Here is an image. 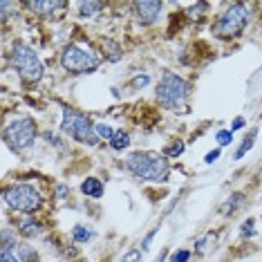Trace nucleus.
Listing matches in <instances>:
<instances>
[{"mask_svg":"<svg viewBox=\"0 0 262 262\" xmlns=\"http://www.w3.org/2000/svg\"><path fill=\"white\" fill-rule=\"evenodd\" d=\"M126 170L130 172L133 177L141 182H152V184H164L168 182L170 177V164H168V157L159 152H152V150H137V152H130L126 157Z\"/></svg>","mask_w":262,"mask_h":262,"instance_id":"f257e3e1","label":"nucleus"},{"mask_svg":"<svg viewBox=\"0 0 262 262\" xmlns=\"http://www.w3.org/2000/svg\"><path fill=\"white\" fill-rule=\"evenodd\" d=\"M190 92H193V88H190V83L184 76L172 72V70H166L157 83L155 97H157V103L164 110H177L180 105H184L188 101Z\"/></svg>","mask_w":262,"mask_h":262,"instance_id":"f03ea898","label":"nucleus"},{"mask_svg":"<svg viewBox=\"0 0 262 262\" xmlns=\"http://www.w3.org/2000/svg\"><path fill=\"white\" fill-rule=\"evenodd\" d=\"M61 133L72 137L74 141H79L83 146H97L99 137L94 130V121L88 115H83L81 110L63 105V119H61Z\"/></svg>","mask_w":262,"mask_h":262,"instance_id":"7ed1b4c3","label":"nucleus"},{"mask_svg":"<svg viewBox=\"0 0 262 262\" xmlns=\"http://www.w3.org/2000/svg\"><path fill=\"white\" fill-rule=\"evenodd\" d=\"M3 200L11 211L23 213V215H27V217L43 208V195H40V190L34 186V184H25V182L7 186Z\"/></svg>","mask_w":262,"mask_h":262,"instance_id":"20e7f679","label":"nucleus"},{"mask_svg":"<svg viewBox=\"0 0 262 262\" xmlns=\"http://www.w3.org/2000/svg\"><path fill=\"white\" fill-rule=\"evenodd\" d=\"M3 137H5V144H7L14 152L29 150L38 139V123L27 115L14 117L7 126H5Z\"/></svg>","mask_w":262,"mask_h":262,"instance_id":"39448f33","label":"nucleus"},{"mask_svg":"<svg viewBox=\"0 0 262 262\" xmlns=\"http://www.w3.org/2000/svg\"><path fill=\"white\" fill-rule=\"evenodd\" d=\"M11 63H14L18 76L25 83H29V85L38 83L45 74V68L40 63L36 50L32 45H27L25 40H16L14 47H11Z\"/></svg>","mask_w":262,"mask_h":262,"instance_id":"423d86ee","label":"nucleus"},{"mask_svg":"<svg viewBox=\"0 0 262 262\" xmlns=\"http://www.w3.org/2000/svg\"><path fill=\"white\" fill-rule=\"evenodd\" d=\"M58 63H61V68L70 74H92L99 70L101 58L90 47L70 43L63 47L61 56H58Z\"/></svg>","mask_w":262,"mask_h":262,"instance_id":"0eeeda50","label":"nucleus"},{"mask_svg":"<svg viewBox=\"0 0 262 262\" xmlns=\"http://www.w3.org/2000/svg\"><path fill=\"white\" fill-rule=\"evenodd\" d=\"M247 25H249V7L244 3H233L213 23V34L222 40H231L242 36Z\"/></svg>","mask_w":262,"mask_h":262,"instance_id":"6e6552de","label":"nucleus"},{"mask_svg":"<svg viewBox=\"0 0 262 262\" xmlns=\"http://www.w3.org/2000/svg\"><path fill=\"white\" fill-rule=\"evenodd\" d=\"M133 9L141 25H155L159 20L164 3H159V0H137V3H133Z\"/></svg>","mask_w":262,"mask_h":262,"instance_id":"1a4fd4ad","label":"nucleus"},{"mask_svg":"<svg viewBox=\"0 0 262 262\" xmlns=\"http://www.w3.org/2000/svg\"><path fill=\"white\" fill-rule=\"evenodd\" d=\"M101 52L108 63H119L123 58V47L115 38H101Z\"/></svg>","mask_w":262,"mask_h":262,"instance_id":"9d476101","label":"nucleus"},{"mask_svg":"<svg viewBox=\"0 0 262 262\" xmlns=\"http://www.w3.org/2000/svg\"><path fill=\"white\" fill-rule=\"evenodd\" d=\"M32 11H36L40 16H52L56 9H65L68 3H61V0H36V3H25Z\"/></svg>","mask_w":262,"mask_h":262,"instance_id":"9b49d317","label":"nucleus"},{"mask_svg":"<svg viewBox=\"0 0 262 262\" xmlns=\"http://www.w3.org/2000/svg\"><path fill=\"white\" fill-rule=\"evenodd\" d=\"M81 193L85 198H92V200H101L103 198V182L99 177H85L81 182Z\"/></svg>","mask_w":262,"mask_h":262,"instance_id":"f8f14e48","label":"nucleus"},{"mask_svg":"<svg viewBox=\"0 0 262 262\" xmlns=\"http://www.w3.org/2000/svg\"><path fill=\"white\" fill-rule=\"evenodd\" d=\"M40 231H43V224L38 220H34V215L20 220V224H18V235L25 237V240H32V237L40 235Z\"/></svg>","mask_w":262,"mask_h":262,"instance_id":"ddd939ff","label":"nucleus"},{"mask_svg":"<svg viewBox=\"0 0 262 262\" xmlns=\"http://www.w3.org/2000/svg\"><path fill=\"white\" fill-rule=\"evenodd\" d=\"M244 202H247V195H244V193H233L231 198H226L222 208H220V215H224V217L233 215L235 211H240V208L244 206Z\"/></svg>","mask_w":262,"mask_h":262,"instance_id":"4468645a","label":"nucleus"},{"mask_svg":"<svg viewBox=\"0 0 262 262\" xmlns=\"http://www.w3.org/2000/svg\"><path fill=\"white\" fill-rule=\"evenodd\" d=\"M76 7H79V14H76L79 18H94V16H97L105 5L97 3V0H83V3H79Z\"/></svg>","mask_w":262,"mask_h":262,"instance_id":"2eb2a0df","label":"nucleus"},{"mask_svg":"<svg viewBox=\"0 0 262 262\" xmlns=\"http://www.w3.org/2000/svg\"><path fill=\"white\" fill-rule=\"evenodd\" d=\"M94 237H97V233H94L90 226H85V224H76L72 229V240L76 244H88V242H92Z\"/></svg>","mask_w":262,"mask_h":262,"instance_id":"dca6fc26","label":"nucleus"},{"mask_svg":"<svg viewBox=\"0 0 262 262\" xmlns=\"http://www.w3.org/2000/svg\"><path fill=\"white\" fill-rule=\"evenodd\" d=\"M255 137H258V128H253L251 133H249V135L242 139V144L237 146V150H235V155H233V159H235V162H240V159L244 157V155H247V152H249V150H251V148L255 146Z\"/></svg>","mask_w":262,"mask_h":262,"instance_id":"f3484780","label":"nucleus"},{"mask_svg":"<svg viewBox=\"0 0 262 262\" xmlns=\"http://www.w3.org/2000/svg\"><path fill=\"white\" fill-rule=\"evenodd\" d=\"M130 144H133V141H130V135H128L123 128H121V130H117L115 137L110 139V148H112L115 152L126 150V148H130Z\"/></svg>","mask_w":262,"mask_h":262,"instance_id":"a211bd4d","label":"nucleus"},{"mask_svg":"<svg viewBox=\"0 0 262 262\" xmlns=\"http://www.w3.org/2000/svg\"><path fill=\"white\" fill-rule=\"evenodd\" d=\"M184 150H186V144H184L182 139H175V141H170L168 146H164V157H168V159H177V157H182Z\"/></svg>","mask_w":262,"mask_h":262,"instance_id":"6ab92c4d","label":"nucleus"},{"mask_svg":"<svg viewBox=\"0 0 262 262\" xmlns=\"http://www.w3.org/2000/svg\"><path fill=\"white\" fill-rule=\"evenodd\" d=\"M16 235H18V231L5 226L3 233H0V244H3V249H16V247H18V242H16Z\"/></svg>","mask_w":262,"mask_h":262,"instance_id":"aec40b11","label":"nucleus"},{"mask_svg":"<svg viewBox=\"0 0 262 262\" xmlns=\"http://www.w3.org/2000/svg\"><path fill=\"white\" fill-rule=\"evenodd\" d=\"M16 251V255H18V260L20 262H38V255H36V251H34L29 244H18V247L14 249Z\"/></svg>","mask_w":262,"mask_h":262,"instance_id":"412c9836","label":"nucleus"},{"mask_svg":"<svg viewBox=\"0 0 262 262\" xmlns=\"http://www.w3.org/2000/svg\"><path fill=\"white\" fill-rule=\"evenodd\" d=\"M94 130H97V137L99 139H112V137H115V133L117 130L110 126V123H103V121H99V123H94Z\"/></svg>","mask_w":262,"mask_h":262,"instance_id":"4be33fe9","label":"nucleus"},{"mask_svg":"<svg viewBox=\"0 0 262 262\" xmlns=\"http://www.w3.org/2000/svg\"><path fill=\"white\" fill-rule=\"evenodd\" d=\"M215 141H217V146H220V148H224V146H231V144H233V133H231V128H222V130H217V133H215Z\"/></svg>","mask_w":262,"mask_h":262,"instance_id":"5701e85b","label":"nucleus"},{"mask_svg":"<svg viewBox=\"0 0 262 262\" xmlns=\"http://www.w3.org/2000/svg\"><path fill=\"white\" fill-rule=\"evenodd\" d=\"M213 240H215V235H213V231H208L206 235L198 237V240H195V251H198L200 255H202V253H206V247H208V244H211Z\"/></svg>","mask_w":262,"mask_h":262,"instance_id":"b1692460","label":"nucleus"},{"mask_svg":"<svg viewBox=\"0 0 262 262\" xmlns=\"http://www.w3.org/2000/svg\"><path fill=\"white\" fill-rule=\"evenodd\" d=\"M148 85H150V74H137L135 79L128 83V88H133V90H144Z\"/></svg>","mask_w":262,"mask_h":262,"instance_id":"393cba45","label":"nucleus"},{"mask_svg":"<svg viewBox=\"0 0 262 262\" xmlns=\"http://www.w3.org/2000/svg\"><path fill=\"white\" fill-rule=\"evenodd\" d=\"M255 235V217H247L240 226V237H253Z\"/></svg>","mask_w":262,"mask_h":262,"instance_id":"a878e982","label":"nucleus"},{"mask_svg":"<svg viewBox=\"0 0 262 262\" xmlns=\"http://www.w3.org/2000/svg\"><path fill=\"white\" fill-rule=\"evenodd\" d=\"M168 258H170V262H190L193 253H190L188 249H177V251H172Z\"/></svg>","mask_w":262,"mask_h":262,"instance_id":"bb28decb","label":"nucleus"},{"mask_svg":"<svg viewBox=\"0 0 262 262\" xmlns=\"http://www.w3.org/2000/svg\"><path fill=\"white\" fill-rule=\"evenodd\" d=\"M141 255H144L141 249H130L128 253H123V258L119 262H141Z\"/></svg>","mask_w":262,"mask_h":262,"instance_id":"cd10ccee","label":"nucleus"},{"mask_svg":"<svg viewBox=\"0 0 262 262\" xmlns=\"http://www.w3.org/2000/svg\"><path fill=\"white\" fill-rule=\"evenodd\" d=\"M0 262H20L14 249H0Z\"/></svg>","mask_w":262,"mask_h":262,"instance_id":"c85d7f7f","label":"nucleus"},{"mask_svg":"<svg viewBox=\"0 0 262 262\" xmlns=\"http://www.w3.org/2000/svg\"><path fill=\"white\" fill-rule=\"evenodd\" d=\"M220 155H222V150H220V148H215V150H211V152H206V157H204V164H215L217 159H220Z\"/></svg>","mask_w":262,"mask_h":262,"instance_id":"c756f323","label":"nucleus"},{"mask_svg":"<svg viewBox=\"0 0 262 262\" xmlns=\"http://www.w3.org/2000/svg\"><path fill=\"white\" fill-rule=\"evenodd\" d=\"M244 126H247V119H244V117H235L233 121H231V133H235V130H242Z\"/></svg>","mask_w":262,"mask_h":262,"instance_id":"7c9ffc66","label":"nucleus"},{"mask_svg":"<svg viewBox=\"0 0 262 262\" xmlns=\"http://www.w3.org/2000/svg\"><path fill=\"white\" fill-rule=\"evenodd\" d=\"M155 233H157V229L148 231V235L144 237V242H141V247H139V249H141V251H144V253L148 251V247H150V242H152V237H155Z\"/></svg>","mask_w":262,"mask_h":262,"instance_id":"2f4dec72","label":"nucleus"},{"mask_svg":"<svg viewBox=\"0 0 262 262\" xmlns=\"http://www.w3.org/2000/svg\"><path fill=\"white\" fill-rule=\"evenodd\" d=\"M208 7H211L208 3H195L190 5V14H202V11H208Z\"/></svg>","mask_w":262,"mask_h":262,"instance_id":"473e14b6","label":"nucleus"},{"mask_svg":"<svg viewBox=\"0 0 262 262\" xmlns=\"http://www.w3.org/2000/svg\"><path fill=\"white\" fill-rule=\"evenodd\" d=\"M43 139H47V144H52V146H61V139L52 133H43Z\"/></svg>","mask_w":262,"mask_h":262,"instance_id":"72a5a7b5","label":"nucleus"},{"mask_svg":"<svg viewBox=\"0 0 262 262\" xmlns=\"http://www.w3.org/2000/svg\"><path fill=\"white\" fill-rule=\"evenodd\" d=\"M56 193H58V198H68V193H70V188L68 186H65V184H58V186H56Z\"/></svg>","mask_w":262,"mask_h":262,"instance_id":"f704fd0d","label":"nucleus"},{"mask_svg":"<svg viewBox=\"0 0 262 262\" xmlns=\"http://www.w3.org/2000/svg\"><path fill=\"white\" fill-rule=\"evenodd\" d=\"M166 258H168V251H166V249H164V251L159 253V258H155V262H164Z\"/></svg>","mask_w":262,"mask_h":262,"instance_id":"c9c22d12","label":"nucleus"},{"mask_svg":"<svg viewBox=\"0 0 262 262\" xmlns=\"http://www.w3.org/2000/svg\"><path fill=\"white\" fill-rule=\"evenodd\" d=\"M74 262H88L85 258H79V260H74Z\"/></svg>","mask_w":262,"mask_h":262,"instance_id":"e433bc0d","label":"nucleus"},{"mask_svg":"<svg viewBox=\"0 0 262 262\" xmlns=\"http://www.w3.org/2000/svg\"><path fill=\"white\" fill-rule=\"evenodd\" d=\"M260 117H262V110H260Z\"/></svg>","mask_w":262,"mask_h":262,"instance_id":"4c0bfd02","label":"nucleus"}]
</instances>
